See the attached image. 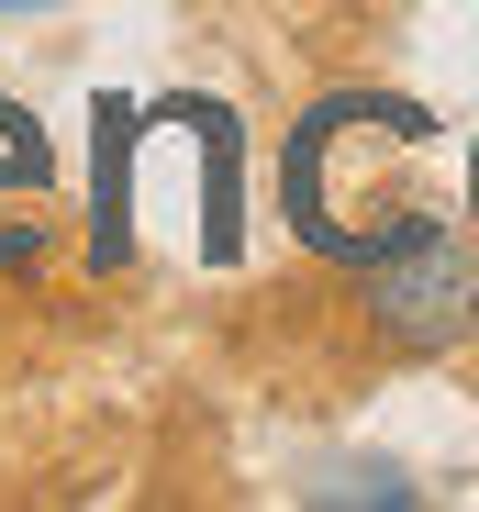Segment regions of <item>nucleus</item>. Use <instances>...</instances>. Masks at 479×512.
Instances as JSON below:
<instances>
[{"mask_svg":"<svg viewBox=\"0 0 479 512\" xmlns=\"http://www.w3.org/2000/svg\"><path fill=\"white\" fill-rule=\"evenodd\" d=\"M424 101H390V90H335L312 101L290 123V156H279V212L312 256H335V268H357V256L402 245L413 223H435L446 201H424Z\"/></svg>","mask_w":479,"mask_h":512,"instance_id":"f257e3e1","label":"nucleus"},{"mask_svg":"<svg viewBox=\"0 0 479 512\" xmlns=\"http://www.w3.org/2000/svg\"><path fill=\"white\" fill-rule=\"evenodd\" d=\"M346 279H357V323L379 357H457L479 334V234H457L446 212L413 223L402 245L357 256Z\"/></svg>","mask_w":479,"mask_h":512,"instance_id":"f03ea898","label":"nucleus"},{"mask_svg":"<svg viewBox=\"0 0 479 512\" xmlns=\"http://www.w3.org/2000/svg\"><path fill=\"white\" fill-rule=\"evenodd\" d=\"M56 190V145L34 134V112L0 101V201H45Z\"/></svg>","mask_w":479,"mask_h":512,"instance_id":"7ed1b4c3","label":"nucleus"},{"mask_svg":"<svg viewBox=\"0 0 479 512\" xmlns=\"http://www.w3.org/2000/svg\"><path fill=\"white\" fill-rule=\"evenodd\" d=\"M12 12H56V0H0V23H12Z\"/></svg>","mask_w":479,"mask_h":512,"instance_id":"20e7f679","label":"nucleus"},{"mask_svg":"<svg viewBox=\"0 0 479 512\" xmlns=\"http://www.w3.org/2000/svg\"><path fill=\"white\" fill-rule=\"evenodd\" d=\"M468 212H479V156H468Z\"/></svg>","mask_w":479,"mask_h":512,"instance_id":"39448f33","label":"nucleus"}]
</instances>
